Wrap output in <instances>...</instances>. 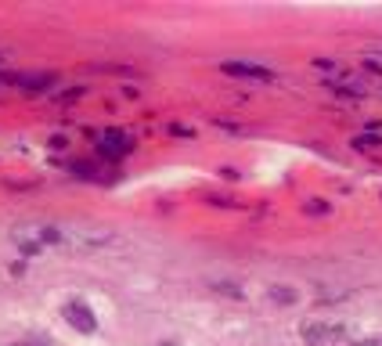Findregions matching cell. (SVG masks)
I'll return each mask as SVG.
<instances>
[{
  "label": "cell",
  "instance_id": "277c9868",
  "mask_svg": "<svg viewBox=\"0 0 382 346\" xmlns=\"http://www.w3.org/2000/svg\"><path fill=\"white\" fill-rule=\"evenodd\" d=\"M224 73L227 76H242V80H257V83H270L274 80V73L263 69V65H257V61H224Z\"/></svg>",
  "mask_w": 382,
  "mask_h": 346
},
{
  "label": "cell",
  "instance_id": "9c48e42d",
  "mask_svg": "<svg viewBox=\"0 0 382 346\" xmlns=\"http://www.w3.org/2000/svg\"><path fill=\"white\" fill-rule=\"evenodd\" d=\"M29 346H44V343H29Z\"/></svg>",
  "mask_w": 382,
  "mask_h": 346
},
{
  "label": "cell",
  "instance_id": "52a82bcc",
  "mask_svg": "<svg viewBox=\"0 0 382 346\" xmlns=\"http://www.w3.org/2000/svg\"><path fill=\"white\" fill-rule=\"evenodd\" d=\"M307 209H310V213H325V209H328V206H325V202H321V199H314V202H307Z\"/></svg>",
  "mask_w": 382,
  "mask_h": 346
},
{
  "label": "cell",
  "instance_id": "5b68a950",
  "mask_svg": "<svg viewBox=\"0 0 382 346\" xmlns=\"http://www.w3.org/2000/svg\"><path fill=\"white\" fill-rule=\"evenodd\" d=\"M375 144H379L375 134H360V137H353V148H375Z\"/></svg>",
  "mask_w": 382,
  "mask_h": 346
},
{
  "label": "cell",
  "instance_id": "30bf717a",
  "mask_svg": "<svg viewBox=\"0 0 382 346\" xmlns=\"http://www.w3.org/2000/svg\"><path fill=\"white\" fill-rule=\"evenodd\" d=\"M379 346H382V343H379Z\"/></svg>",
  "mask_w": 382,
  "mask_h": 346
},
{
  "label": "cell",
  "instance_id": "ba28073f",
  "mask_svg": "<svg viewBox=\"0 0 382 346\" xmlns=\"http://www.w3.org/2000/svg\"><path fill=\"white\" fill-rule=\"evenodd\" d=\"M162 346H177V343H162Z\"/></svg>",
  "mask_w": 382,
  "mask_h": 346
},
{
  "label": "cell",
  "instance_id": "6da1fadb",
  "mask_svg": "<svg viewBox=\"0 0 382 346\" xmlns=\"http://www.w3.org/2000/svg\"><path fill=\"white\" fill-rule=\"evenodd\" d=\"M303 343L307 346H353L343 324H325V321L303 324Z\"/></svg>",
  "mask_w": 382,
  "mask_h": 346
},
{
  "label": "cell",
  "instance_id": "7a4b0ae2",
  "mask_svg": "<svg viewBox=\"0 0 382 346\" xmlns=\"http://www.w3.org/2000/svg\"><path fill=\"white\" fill-rule=\"evenodd\" d=\"M130 151H134V141H130V134H123V130H105L98 137V156H105V159H123V156H130Z\"/></svg>",
  "mask_w": 382,
  "mask_h": 346
},
{
  "label": "cell",
  "instance_id": "3957f363",
  "mask_svg": "<svg viewBox=\"0 0 382 346\" xmlns=\"http://www.w3.org/2000/svg\"><path fill=\"white\" fill-rule=\"evenodd\" d=\"M66 321L83 336L98 332V317H94V310L87 307V303H66Z\"/></svg>",
  "mask_w": 382,
  "mask_h": 346
},
{
  "label": "cell",
  "instance_id": "8992f818",
  "mask_svg": "<svg viewBox=\"0 0 382 346\" xmlns=\"http://www.w3.org/2000/svg\"><path fill=\"white\" fill-rule=\"evenodd\" d=\"M270 296H274V299H285V303H292V299H296V296H292V292H289V289H274V292H270Z\"/></svg>",
  "mask_w": 382,
  "mask_h": 346
}]
</instances>
